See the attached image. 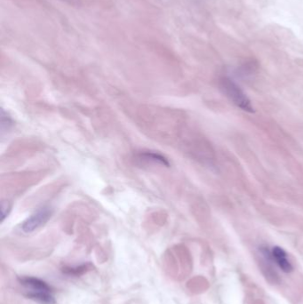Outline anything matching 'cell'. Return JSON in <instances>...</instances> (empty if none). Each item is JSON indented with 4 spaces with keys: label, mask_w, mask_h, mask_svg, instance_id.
<instances>
[{
    "label": "cell",
    "mask_w": 303,
    "mask_h": 304,
    "mask_svg": "<svg viewBox=\"0 0 303 304\" xmlns=\"http://www.w3.org/2000/svg\"><path fill=\"white\" fill-rule=\"evenodd\" d=\"M220 88L223 91L224 95L230 101L239 107V109L253 113L255 110L251 103L250 99L247 97L246 93L243 91L236 82L230 77H224L220 80Z\"/></svg>",
    "instance_id": "cell-1"
},
{
    "label": "cell",
    "mask_w": 303,
    "mask_h": 304,
    "mask_svg": "<svg viewBox=\"0 0 303 304\" xmlns=\"http://www.w3.org/2000/svg\"><path fill=\"white\" fill-rule=\"evenodd\" d=\"M53 215V210L48 207H41L30 215L21 225V230L25 233H31L44 226Z\"/></svg>",
    "instance_id": "cell-2"
},
{
    "label": "cell",
    "mask_w": 303,
    "mask_h": 304,
    "mask_svg": "<svg viewBox=\"0 0 303 304\" xmlns=\"http://www.w3.org/2000/svg\"><path fill=\"white\" fill-rule=\"evenodd\" d=\"M263 256L268 260L274 262L279 266L281 271L284 272H291L293 271V266L289 260L287 259V253L279 247L272 248V250H269L267 248L262 249Z\"/></svg>",
    "instance_id": "cell-3"
},
{
    "label": "cell",
    "mask_w": 303,
    "mask_h": 304,
    "mask_svg": "<svg viewBox=\"0 0 303 304\" xmlns=\"http://www.w3.org/2000/svg\"><path fill=\"white\" fill-rule=\"evenodd\" d=\"M18 281L26 288L27 292H53V288H51V286L36 277H19Z\"/></svg>",
    "instance_id": "cell-4"
},
{
    "label": "cell",
    "mask_w": 303,
    "mask_h": 304,
    "mask_svg": "<svg viewBox=\"0 0 303 304\" xmlns=\"http://www.w3.org/2000/svg\"><path fill=\"white\" fill-rule=\"evenodd\" d=\"M26 296L39 304H56L53 292H27Z\"/></svg>",
    "instance_id": "cell-5"
},
{
    "label": "cell",
    "mask_w": 303,
    "mask_h": 304,
    "mask_svg": "<svg viewBox=\"0 0 303 304\" xmlns=\"http://www.w3.org/2000/svg\"><path fill=\"white\" fill-rule=\"evenodd\" d=\"M138 159L145 162H152L155 164H161L163 166H169V162L165 157L161 155L153 153V152H144L138 156Z\"/></svg>",
    "instance_id": "cell-6"
},
{
    "label": "cell",
    "mask_w": 303,
    "mask_h": 304,
    "mask_svg": "<svg viewBox=\"0 0 303 304\" xmlns=\"http://www.w3.org/2000/svg\"><path fill=\"white\" fill-rule=\"evenodd\" d=\"M87 270H90V264H82L76 267L65 268L63 273L68 276L78 277L84 274Z\"/></svg>",
    "instance_id": "cell-7"
},
{
    "label": "cell",
    "mask_w": 303,
    "mask_h": 304,
    "mask_svg": "<svg viewBox=\"0 0 303 304\" xmlns=\"http://www.w3.org/2000/svg\"><path fill=\"white\" fill-rule=\"evenodd\" d=\"M11 126H12L11 118L7 116V114L5 116L4 110H2V113H1V130H2V133L4 132V130H8Z\"/></svg>",
    "instance_id": "cell-8"
},
{
    "label": "cell",
    "mask_w": 303,
    "mask_h": 304,
    "mask_svg": "<svg viewBox=\"0 0 303 304\" xmlns=\"http://www.w3.org/2000/svg\"><path fill=\"white\" fill-rule=\"evenodd\" d=\"M11 211V206L9 205L7 201H3L1 205V221L4 222V220L7 217L9 213Z\"/></svg>",
    "instance_id": "cell-9"
},
{
    "label": "cell",
    "mask_w": 303,
    "mask_h": 304,
    "mask_svg": "<svg viewBox=\"0 0 303 304\" xmlns=\"http://www.w3.org/2000/svg\"><path fill=\"white\" fill-rule=\"evenodd\" d=\"M65 1H68V2H70V3H74V1H76V0H65Z\"/></svg>",
    "instance_id": "cell-10"
}]
</instances>
